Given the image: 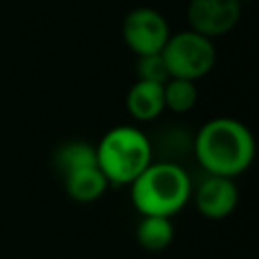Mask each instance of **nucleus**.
I'll return each mask as SVG.
<instances>
[{
	"instance_id": "10",
	"label": "nucleus",
	"mask_w": 259,
	"mask_h": 259,
	"mask_svg": "<svg viewBox=\"0 0 259 259\" xmlns=\"http://www.w3.org/2000/svg\"><path fill=\"white\" fill-rule=\"evenodd\" d=\"M136 241L142 249L150 253H160L168 249L174 241V225L168 217L146 214L136 227Z\"/></svg>"
},
{
	"instance_id": "6",
	"label": "nucleus",
	"mask_w": 259,
	"mask_h": 259,
	"mask_svg": "<svg viewBox=\"0 0 259 259\" xmlns=\"http://www.w3.org/2000/svg\"><path fill=\"white\" fill-rule=\"evenodd\" d=\"M243 4L239 0H190L186 6V20L190 30L217 38L229 34L241 20Z\"/></svg>"
},
{
	"instance_id": "7",
	"label": "nucleus",
	"mask_w": 259,
	"mask_h": 259,
	"mask_svg": "<svg viewBox=\"0 0 259 259\" xmlns=\"http://www.w3.org/2000/svg\"><path fill=\"white\" fill-rule=\"evenodd\" d=\"M196 210L210 221H221L233 214L239 202V188L233 178L206 174L192 190Z\"/></svg>"
},
{
	"instance_id": "8",
	"label": "nucleus",
	"mask_w": 259,
	"mask_h": 259,
	"mask_svg": "<svg viewBox=\"0 0 259 259\" xmlns=\"http://www.w3.org/2000/svg\"><path fill=\"white\" fill-rule=\"evenodd\" d=\"M61 180H63V188H65L67 196L73 198L75 202H83V204L99 200L105 194V190L109 188V182L97 164L77 168V170L61 176Z\"/></svg>"
},
{
	"instance_id": "5",
	"label": "nucleus",
	"mask_w": 259,
	"mask_h": 259,
	"mask_svg": "<svg viewBox=\"0 0 259 259\" xmlns=\"http://www.w3.org/2000/svg\"><path fill=\"white\" fill-rule=\"evenodd\" d=\"M168 36L170 24L166 16L150 6H138L130 10L121 22V38L136 57L160 53Z\"/></svg>"
},
{
	"instance_id": "15",
	"label": "nucleus",
	"mask_w": 259,
	"mask_h": 259,
	"mask_svg": "<svg viewBox=\"0 0 259 259\" xmlns=\"http://www.w3.org/2000/svg\"><path fill=\"white\" fill-rule=\"evenodd\" d=\"M239 2H241V4H245V2H251V0H239Z\"/></svg>"
},
{
	"instance_id": "13",
	"label": "nucleus",
	"mask_w": 259,
	"mask_h": 259,
	"mask_svg": "<svg viewBox=\"0 0 259 259\" xmlns=\"http://www.w3.org/2000/svg\"><path fill=\"white\" fill-rule=\"evenodd\" d=\"M192 138L194 136L184 132V127H166V132L162 136H158V142H152L154 158L158 152H162L164 154L162 160L176 162L174 158H180L188 150H192Z\"/></svg>"
},
{
	"instance_id": "12",
	"label": "nucleus",
	"mask_w": 259,
	"mask_h": 259,
	"mask_svg": "<svg viewBox=\"0 0 259 259\" xmlns=\"http://www.w3.org/2000/svg\"><path fill=\"white\" fill-rule=\"evenodd\" d=\"M164 109H170L172 113H186L190 111L198 101V89L194 81L170 77L164 85Z\"/></svg>"
},
{
	"instance_id": "9",
	"label": "nucleus",
	"mask_w": 259,
	"mask_h": 259,
	"mask_svg": "<svg viewBox=\"0 0 259 259\" xmlns=\"http://www.w3.org/2000/svg\"><path fill=\"white\" fill-rule=\"evenodd\" d=\"M125 109L136 121H154L164 111L162 83L136 81L125 95Z\"/></svg>"
},
{
	"instance_id": "4",
	"label": "nucleus",
	"mask_w": 259,
	"mask_h": 259,
	"mask_svg": "<svg viewBox=\"0 0 259 259\" xmlns=\"http://www.w3.org/2000/svg\"><path fill=\"white\" fill-rule=\"evenodd\" d=\"M160 55L166 63L170 77L188 81L202 79L212 71L217 63V49L212 38H206L190 28L170 32Z\"/></svg>"
},
{
	"instance_id": "1",
	"label": "nucleus",
	"mask_w": 259,
	"mask_h": 259,
	"mask_svg": "<svg viewBox=\"0 0 259 259\" xmlns=\"http://www.w3.org/2000/svg\"><path fill=\"white\" fill-rule=\"evenodd\" d=\"M192 152L206 174L235 178L253 164L255 138L251 130L235 117H212L196 130Z\"/></svg>"
},
{
	"instance_id": "14",
	"label": "nucleus",
	"mask_w": 259,
	"mask_h": 259,
	"mask_svg": "<svg viewBox=\"0 0 259 259\" xmlns=\"http://www.w3.org/2000/svg\"><path fill=\"white\" fill-rule=\"evenodd\" d=\"M136 75L140 81H152V83H166L170 79L166 63L160 53L154 55H142L136 61Z\"/></svg>"
},
{
	"instance_id": "3",
	"label": "nucleus",
	"mask_w": 259,
	"mask_h": 259,
	"mask_svg": "<svg viewBox=\"0 0 259 259\" xmlns=\"http://www.w3.org/2000/svg\"><path fill=\"white\" fill-rule=\"evenodd\" d=\"M97 166L109 186H130L154 160L152 140L136 125H115L95 146Z\"/></svg>"
},
{
	"instance_id": "2",
	"label": "nucleus",
	"mask_w": 259,
	"mask_h": 259,
	"mask_svg": "<svg viewBox=\"0 0 259 259\" xmlns=\"http://www.w3.org/2000/svg\"><path fill=\"white\" fill-rule=\"evenodd\" d=\"M130 198L142 217L172 219L192 198L190 174L178 162L152 160V164L130 184Z\"/></svg>"
},
{
	"instance_id": "11",
	"label": "nucleus",
	"mask_w": 259,
	"mask_h": 259,
	"mask_svg": "<svg viewBox=\"0 0 259 259\" xmlns=\"http://www.w3.org/2000/svg\"><path fill=\"white\" fill-rule=\"evenodd\" d=\"M97 164L95 146L85 140H69L57 146L53 154V166L59 176H65L77 168Z\"/></svg>"
}]
</instances>
